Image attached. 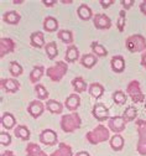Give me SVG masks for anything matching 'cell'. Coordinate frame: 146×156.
I'll return each mask as SVG.
<instances>
[{
  "label": "cell",
  "mask_w": 146,
  "mask_h": 156,
  "mask_svg": "<svg viewBox=\"0 0 146 156\" xmlns=\"http://www.w3.org/2000/svg\"><path fill=\"white\" fill-rule=\"evenodd\" d=\"M110 138V134H109V129L105 128L104 125H98L97 128H94L93 130L88 131L86 134V139L89 144L92 145H97V144H100V143H104L107 141L108 139Z\"/></svg>",
  "instance_id": "1"
},
{
  "label": "cell",
  "mask_w": 146,
  "mask_h": 156,
  "mask_svg": "<svg viewBox=\"0 0 146 156\" xmlns=\"http://www.w3.org/2000/svg\"><path fill=\"white\" fill-rule=\"evenodd\" d=\"M82 119L79 114L72 113V114H65L61 118V129L65 133H73L77 129L80 128Z\"/></svg>",
  "instance_id": "2"
},
{
  "label": "cell",
  "mask_w": 146,
  "mask_h": 156,
  "mask_svg": "<svg viewBox=\"0 0 146 156\" xmlns=\"http://www.w3.org/2000/svg\"><path fill=\"white\" fill-rule=\"evenodd\" d=\"M67 71H68V66L66 65V62L58 61V62H56V65H53V66H51L46 69V74L51 81L59 82L62 78L65 77Z\"/></svg>",
  "instance_id": "3"
},
{
  "label": "cell",
  "mask_w": 146,
  "mask_h": 156,
  "mask_svg": "<svg viewBox=\"0 0 146 156\" xmlns=\"http://www.w3.org/2000/svg\"><path fill=\"white\" fill-rule=\"evenodd\" d=\"M128 50L130 52H145L146 50V38L142 35H131L125 41Z\"/></svg>",
  "instance_id": "4"
},
{
  "label": "cell",
  "mask_w": 146,
  "mask_h": 156,
  "mask_svg": "<svg viewBox=\"0 0 146 156\" xmlns=\"http://www.w3.org/2000/svg\"><path fill=\"white\" fill-rule=\"evenodd\" d=\"M126 93L130 95L131 101L135 103V104H140V103H144L145 102V95L141 90V87H140V82L139 81H131L128 87H126Z\"/></svg>",
  "instance_id": "5"
},
{
  "label": "cell",
  "mask_w": 146,
  "mask_h": 156,
  "mask_svg": "<svg viewBox=\"0 0 146 156\" xmlns=\"http://www.w3.org/2000/svg\"><path fill=\"white\" fill-rule=\"evenodd\" d=\"M57 140H58L57 133L52 129H45V130H42V133L40 134V141L42 144H45V145H48V146L56 145Z\"/></svg>",
  "instance_id": "6"
},
{
  "label": "cell",
  "mask_w": 146,
  "mask_h": 156,
  "mask_svg": "<svg viewBox=\"0 0 146 156\" xmlns=\"http://www.w3.org/2000/svg\"><path fill=\"white\" fill-rule=\"evenodd\" d=\"M108 126L113 133L119 134L125 129V126H126V122H125L124 116L116 115V116H113V118H110L108 120Z\"/></svg>",
  "instance_id": "7"
},
{
  "label": "cell",
  "mask_w": 146,
  "mask_h": 156,
  "mask_svg": "<svg viewBox=\"0 0 146 156\" xmlns=\"http://www.w3.org/2000/svg\"><path fill=\"white\" fill-rule=\"evenodd\" d=\"M92 114H93V116L98 122H104L105 119L109 118V109L104 105L103 103H97L93 107Z\"/></svg>",
  "instance_id": "8"
},
{
  "label": "cell",
  "mask_w": 146,
  "mask_h": 156,
  "mask_svg": "<svg viewBox=\"0 0 146 156\" xmlns=\"http://www.w3.org/2000/svg\"><path fill=\"white\" fill-rule=\"evenodd\" d=\"M16 48L15 42L9 37H2L0 38V57H4L5 55H9L14 52Z\"/></svg>",
  "instance_id": "9"
},
{
  "label": "cell",
  "mask_w": 146,
  "mask_h": 156,
  "mask_svg": "<svg viewBox=\"0 0 146 156\" xmlns=\"http://www.w3.org/2000/svg\"><path fill=\"white\" fill-rule=\"evenodd\" d=\"M93 24L99 30H108L112 27V20L104 14H97L93 19Z\"/></svg>",
  "instance_id": "10"
},
{
  "label": "cell",
  "mask_w": 146,
  "mask_h": 156,
  "mask_svg": "<svg viewBox=\"0 0 146 156\" xmlns=\"http://www.w3.org/2000/svg\"><path fill=\"white\" fill-rule=\"evenodd\" d=\"M27 112L32 118H38V116H41L44 114L45 105L41 101H32L27 107Z\"/></svg>",
  "instance_id": "11"
},
{
  "label": "cell",
  "mask_w": 146,
  "mask_h": 156,
  "mask_svg": "<svg viewBox=\"0 0 146 156\" xmlns=\"http://www.w3.org/2000/svg\"><path fill=\"white\" fill-rule=\"evenodd\" d=\"M2 87L8 93H16L20 89V83L14 78H6V80H2Z\"/></svg>",
  "instance_id": "12"
},
{
  "label": "cell",
  "mask_w": 146,
  "mask_h": 156,
  "mask_svg": "<svg viewBox=\"0 0 146 156\" xmlns=\"http://www.w3.org/2000/svg\"><path fill=\"white\" fill-rule=\"evenodd\" d=\"M110 66H112V69L115 72V73H121L124 72L125 69V60L123 56H114L110 61Z\"/></svg>",
  "instance_id": "13"
},
{
  "label": "cell",
  "mask_w": 146,
  "mask_h": 156,
  "mask_svg": "<svg viewBox=\"0 0 146 156\" xmlns=\"http://www.w3.org/2000/svg\"><path fill=\"white\" fill-rule=\"evenodd\" d=\"M0 122H2V125H3L6 130L12 129V128L15 126V124H16V119H15V116H14L11 113H9V112L3 113L2 118H0Z\"/></svg>",
  "instance_id": "14"
},
{
  "label": "cell",
  "mask_w": 146,
  "mask_h": 156,
  "mask_svg": "<svg viewBox=\"0 0 146 156\" xmlns=\"http://www.w3.org/2000/svg\"><path fill=\"white\" fill-rule=\"evenodd\" d=\"M30 42L34 47H37V48H41L44 47L45 45V36L41 31H36V32H32L31 36H30Z\"/></svg>",
  "instance_id": "15"
},
{
  "label": "cell",
  "mask_w": 146,
  "mask_h": 156,
  "mask_svg": "<svg viewBox=\"0 0 146 156\" xmlns=\"http://www.w3.org/2000/svg\"><path fill=\"white\" fill-rule=\"evenodd\" d=\"M77 14H78L79 19H82V20H84V21H88L93 17V12L87 4H80L77 9Z\"/></svg>",
  "instance_id": "16"
},
{
  "label": "cell",
  "mask_w": 146,
  "mask_h": 156,
  "mask_svg": "<svg viewBox=\"0 0 146 156\" xmlns=\"http://www.w3.org/2000/svg\"><path fill=\"white\" fill-rule=\"evenodd\" d=\"M98 60H97V56L93 53H86L83 55L80 58V65L86 68H93L97 65Z\"/></svg>",
  "instance_id": "17"
},
{
  "label": "cell",
  "mask_w": 146,
  "mask_h": 156,
  "mask_svg": "<svg viewBox=\"0 0 146 156\" xmlns=\"http://www.w3.org/2000/svg\"><path fill=\"white\" fill-rule=\"evenodd\" d=\"M3 20L9 25H17L20 23V20H21V15L16 11H12V10L6 11L3 16Z\"/></svg>",
  "instance_id": "18"
},
{
  "label": "cell",
  "mask_w": 146,
  "mask_h": 156,
  "mask_svg": "<svg viewBox=\"0 0 146 156\" xmlns=\"http://www.w3.org/2000/svg\"><path fill=\"white\" fill-rule=\"evenodd\" d=\"M66 108L68 109V110H77L78 108H79V105H80V98H79V95L78 94H71L68 98L66 99Z\"/></svg>",
  "instance_id": "19"
},
{
  "label": "cell",
  "mask_w": 146,
  "mask_h": 156,
  "mask_svg": "<svg viewBox=\"0 0 146 156\" xmlns=\"http://www.w3.org/2000/svg\"><path fill=\"white\" fill-rule=\"evenodd\" d=\"M51 156H73L72 147L66 143H59V146L56 151L51 154Z\"/></svg>",
  "instance_id": "20"
},
{
  "label": "cell",
  "mask_w": 146,
  "mask_h": 156,
  "mask_svg": "<svg viewBox=\"0 0 146 156\" xmlns=\"http://www.w3.org/2000/svg\"><path fill=\"white\" fill-rule=\"evenodd\" d=\"M44 72H45V67L44 66H41V65L40 66H35L32 68V71L30 72V82L36 84L41 78H42Z\"/></svg>",
  "instance_id": "21"
},
{
  "label": "cell",
  "mask_w": 146,
  "mask_h": 156,
  "mask_svg": "<svg viewBox=\"0 0 146 156\" xmlns=\"http://www.w3.org/2000/svg\"><path fill=\"white\" fill-rule=\"evenodd\" d=\"M65 56H66V62L73 63V62H76L78 60V57H79V50L77 48V46L71 45V46H68Z\"/></svg>",
  "instance_id": "22"
},
{
  "label": "cell",
  "mask_w": 146,
  "mask_h": 156,
  "mask_svg": "<svg viewBox=\"0 0 146 156\" xmlns=\"http://www.w3.org/2000/svg\"><path fill=\"white\" fill-rule=\"evenodd\" d=\"M46 108L52 114H61L63 112V105H62V103H59L58 101H55V99H48L46 102Z\"/></svg>",
  "instance_id": "23"
},
{
  "label": "cell",
  "mask_w": 146,
  "mask_h": 156,
  "mask_svg": "<svg viewBox=\"0 0 146 156\" xmlns=\"http://www.w3.org/2000/svg\"><path fill=\"white\" fill-rule=\"evenodd\" d=\"M136 128H137V134H139V141L140 144L146 143V120L139 119L136 120Z\"/></svg>",
  "instance_id": "24"
},
{
  "label": "cell",
  "mask_w": 146,
  "mask_h": 156,
  "mask_svg": "<svg viewBox=\"0 0 146 156\" xmlns=\"http://www.w3.org/2000/svg\"><path fill=\"white\" fill-rule=\"evenodd\" d=\"M14 134H15L16 138H19L20 140L26 141V140L30 139V130L25 125H17L15 128V130H14Z\"/></svg>",
  "instance_id": "25"
},
{
  "label": "cell",
  "mask_w": 146,
  "mask_h": 156,
  "mask_svg": "<svg viewBox=\"0 0 146 156\" xmlns=\"http://www.w3.org/2000/svg\"><path fill=\"white\" fill-rule=\"evenodd\" d=\"M26 155L27 156H47V154H45L37 144H34V143L27 144V146H26Z\"/></svg>",
  "instance_id": "26"
},
{
  "label": "cell",
  "mask_w": 146,
  "mask_h": 156,
  "mask_svg": "<svg viewBox=\"0 0 146 156\" xmlns=\"http://www.w3.org/2000/svg\"><path fill=\"white\" fill-rule=\"evenodd\" d=\"M44 29L47 32H55L58 29V21L52 16H47L44 20Z\"/></svg>",
  "instance_id": "27"
},
{
  "label": "cell",
  "mask_w": 146,
  "mask_h": 156,
  "mask_svg": "<svg viewBox=\"0 0 146 156\" xmlns=\"http://www.w3.org/2000/svg\"><path fill=\"white\" fill-rule=\"evenodd\" d=\"M110 147L114 151H120L124 147V138L120 134H115L110 139Z\"/></svg>",
  "instance_id": "28"
},
{
  "label": "cell",
  "mask_w": 146,
  "mask_h": 156,
  "mask_svg": "<svg viewBox=\"0 0 146 156\" xmlns=\"http://www.w3.org/2000/svg\"><path fill=\"white\" fill-rule=\"evenodd\" d=\"M72 87L77 93H83L87 90V83L84 82L82 77H76L72 81Z\"/></svg>",
  "instance_id": "29"
},
{
  "label": "cell",
  "mask_w": 146,
  "mask_h": 156,
  "mask_svg": "<svg viewBox=\"0 0 146 156\" xmlns=\"http://www.w3.org/2000/svg\"><path fill=\"white\" fill-rule=\"evenodd\" d=\"M104 93V87L100 84V83H92L89 86V94L93 97V98H100Z\"/></svg>",
  "instance_id": "30"
},
{
  "label": "cell",
  "mask_w": 146,
  "mask_h": 156,
  "mask_svg": "<svg viewBox=\"0 0 146 156\" xmlns=\"http://www.w3.org/2000/svg\"><path fill=\"white\" fill-rule=\"evenodd\" d=\"M57 36L62 42H65L69 46H71V44H73V34L69 30H59Z\"/></svg>",
  "instance_id": "31"
},
{
  "label": "cell",
  "mask_w": 146,
  "mask_h": 156,
  "mask_svg": "<svg viewBox=\"0 0 146 156\" xmlns=\"http://www.w3.org/2000/svg\"><path fill=\"white\" fill-rule=\"evenodd\" d=\"M123 116H124V119H125V122H126V123L133 122V120H135V118L137 116V109L134 105H129L126 109H125Z\"/></svg>",
  "instance_id": "32"
},
{
  "label": "cell",
  "mask_w": 146,
  "mask_h": 156,
  "mask_svg": "<svg viewBox=\"0 0 146 156\" xmlns=\"http://www.w3.org/2000/svg\"><path fill=\"white\" fill-rule=\"evenodd\" d=\"M91 48H92V51H93V55H95V56H99V57H105V56L108 55L107 48L104 47L103 45L98 44V42H92Z\"/></svg>",
  "instance_id": "33"
},
{
  "label": "cell",
  "mask_w": 146,
  "mask_h": 156,
  "mask_svg": "<svg viewBox=\"0 0 146 156\" xmlns=\"http://www.w3.org/2000/svg\"><path fill=\"white\" fill-rule=\"evenodd\" d=\"M45 50H46V53H47V56H48V58L50 60H55L56 58V56L58 55V50H57V45H56V42H48V44H46V46H45Z\"/></svg>",
  "instance_id": "34"
},
{
  "label": "cell",
  "mask_w": 146,
  "mask_h": 156,
  "mask_svg": "<svg viewBox=\"0 0 146 156\" xmlns=\"http://www.w3.org/2000/svg\"><path fill=\"white\" fill-rule=\"evenodd\" d=\"M35 92H36L40 101H45V99L48 98V90L42 84H36L35 86Z\"/></svg>",
  "instance_id": "35"
},
{
  "label": "cell",
  "mask_w": 146,
  "mask_h": 156,
  "mask_svg": "<svg viewBox=\"0 0 146 156\" xmlns=\"http://www.w3.org/2000/svg\"><path fill=\"white\" fill-rule=\"evenodd\" d=\"M9 71H10V73H11L12 77H19V76L23 74V67H21V65H20L19 62H16V61H12L10 63Z\"/></svg>",
  "instance_id": "36"
},
{
  "label": "cell",
  "mask_w": 146,
  "mask_h": 156,
  "mask_svg": "<svg viewBox=\"0 0 146 156\" xmlns=\"http://www.w3.org/2000/svg\"><path fill=\"white\" fill-rule=\"evenodd\" d=\"M113 99L116 104L123 105V104H125V102H126V94H125L123 90H116L113 93Z\"/></svg>",
  "instance_id": "37"
},
{
  "label": "cell",
  "mask_w": 146,
  "mask_h": 156,
  "mask_svg": "<svg viewBox=\"0 0 146 156\" xmlns=\"http://www.w3.org/2000/svg\"><path fill=\"white\" fill-rule=\"evenodd\" d=\"M125 20H126V16H125V10H121L119 12V19H118V23H116L118 30L120 32H123L124 29H125Z\"/></svg>",
  "instance_id": "38"
},
{
  "label": "cell",
  "mask_w": 146,
  "mask_h": 156,
  "mask_svg": "<svg viewBox=\"0 0 146 156\" xmlns=\"http://www.w3.org/2000/svg\"><path fill=\"white\" fill-rule=\"evenodd\" d=\"M0 144L4 145V146H9L11 144V136H10V134L4 133V131L0 133Z\"/></svg>",
  "instance_id": "39"
},
{
  "label": "cell",
  "mask_w": 146,
  "mask_h": 156,
  "mask_svg": "<svg viewBox=\"0 0 146 156\" xmlns=\"http://www.w3.org/2000/svg\"><path fill=\"white\" fill-rule=\"evenodd\" d=\"M136 150H137V152H139L140 155L146 156V143H144V144L137 143V145H136Z\"/></svg>",
  "instance_id": "40"
},
{
  "label": "cell",
  "mask_w": 146,
  "mask_h": 156,
  "mask_svg": "<svg viewBox=\"0 0 146 156\" xmlns=\"http://www.w3.org/2000/svg\"><path fill=\"white\" fill-rule=\"evenodd\" d=\"M121 5L124 6L125 10H129L134 5V0H121Z\"/></svg>",
  "instance_id": "41"
},
{
  "label": "cell",
  "mask_w": 146,
  "mask_h": 156,
  "mask_svg": "<svg viewBox=\"0 0 146 156\" xmlns=\"http://www.w3.org/2000/svg\"><path fill=\"white\" fill-rule=\"evenodd\" d=\"M99 3H100V5H101L103 8H105V9H107V8H109L112 4H114L113 0H100Z\"/></svg>",
  "instance_id": "42"
},
{
  "label": "cell",
  "mask_w": 146,
  "mask_h": 156,
  "mask_svg": "<svg viewBox=\"0 0 146 156\" xmlns=\"http://www.w3.org/2000/svg\"><path fill=\"white\" fill-rule=\"evenodd\" d=\"M42 3H44L46 6H48V8H50V6H53V5H56V3H57V2H55V0H44Z\"/></svg>",
  "instance_id": "43"
},
{
  "label": "cell",
  "mask_w": 146,
  "mask_h": 156,
  "mask_svg": "<svg viewBox=\"0 0 146 156\" xmlns=\"http://www.w3.org/2000/svg\"><path fill=\"white\" fill-rule=\"evenodd\" d=\"M141 66L146 69V51L141 55Z\"/></svg>",
  "instance_id": "44"
},
{
  "label": "cell",
  "mask_w": 146,
  "mask_h": 156,
  "mask_svg": "<svg viewBox=\"0 0 146 156\" xmlns=\"http://www.w3.org/2000/svg\"><path fill=\"white\" fill-rule=\"evenodd\" d=\"M140 11H141V12H142V14L146 16V0L140 4Z\"/></svg>",
  "instance_id": "45"
},
{
  "label": "cell",
  "mask_w": 146,
  "mask_h": 156,
  "mask_svg": "<svg viewBox=\"0 0 146 156\" xmlns=\"http://www.w3.org/2000/svg\"><path fill=\"white\" fill-rule=\"evenodd\" d=\"M76 156H91V155L87 151H79V152L76 154Z\"/></svg>",
  "instance_id": "46"
},
{
  "label": "cell",
  "mask_w": 146,
  "mask_h": 156,
  "mask_svg": "<svg viewBox=\"0 0 146 156\" xmlns=\"http://www.w3.org/2000/svg\"><path fill=\"white\" fill-rule=\"evenodd\" d=\"M2 156H15V154H14L12 151H9V150H8V151L3 152V154H2Z\"/></svg>",
  "instance_id": "47"
},
{
  "label": "cell",
  "mask_w": 146,
  "mask_h": 156,
  "mask_svg": "<svg viewBox=\"0 0 146 156\" xmlns=\"http://www.w3.org/2000/svg\"><path fill=\"white\" fill-rule=\"evenodd\" d=\"M12 3H14V4H23V3H24V0H14Z\"/></svg>",
  "instance_id": "48"
},
{
  "label": "cell",
  "mask_w": 146,
  "mask_h": 156,
  "mask_svg": "<svg viewBox=\"0 0 146 156\" xmlns=\"http://www.w3.org/2000/svg\"><path fill=\"white\" fill-rule=\"evenodd\" d=\"M73 2H72V0H67V2H66V0H62V4H72Z\"/></svg>",
  "instance_id": "49"
},
{
  "label": "cell",
  "mask_w": 146,
  "mask_h": 156,
  "mask_svg": "<svg viewBox=\"0 0 146 156\" xmlns=\"http://www.w3.org/2000/svg\"><path fill=\"white\" fill-rule=\"evenodd\" d=\"M145 108H146V101H145Z\"/></svg>",
  "instance_id": "50"
}]
</instances>
